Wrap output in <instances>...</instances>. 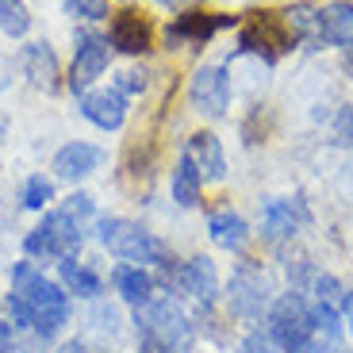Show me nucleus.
<instances>
[{"label": "nucleus", "instance_id": "obj_24", "mask_svg": "<svg viewBox=\"0 0 353 353\" xmlns=\"http://www.w3.org/2000/svg\"><path fill=\"white\" fill-rule=\"evenodd\" d=\"M0 27L12 39H23L31 31V12H27L23 0H0Z\"/></svg>", "mask_w": 353, "mask_h": 353}, {"label": "nucleus", "instance_id": "obj_30", "mask_svg": "<svg viewBox=\"0 0 353 353\" xmlns=\"http://www.w3.org/2000/svg\"><path fill=\"white\" fill-rule=\"evenodd\" d=\"M276 350H281V345H276L269 334H250L246 342L239 345V353H276Z\"/></svg>", "mask_w": 353, "mask_h": 353}, {"label": "nucleus", "instance_id": "obj_31", "mask_svg": "<svg viewBox=\"0 0 353 353\" xmlns=\"http://www.w3.org/2000/svg\"><path fill=\"white\" fill-rule=\"evenodd\" d=\"M146 88V73L142 70H123L119 73V92H142Z\"/></svg>", "mask_w": 353, "mask_h": 353}, {"label": "nucleus", "instance_id": "obj_28", "mask_svg": "<svg viewBox=\"0 0 353 353\" xmlns=\"http://www.w3.org/2000/svg\"><path fill=\"white\" fill-rule=\"evenodd\" d=\"M334 142L353 150V108H342V112H338V119H334Z\"/></svg>", "mask_w": 353, "mask_h": 353}, {"label": "nucleus", "instance_id": "obj_20", "mask_svg": "<svg viewBox=\"0 0 353 353\" xmlns=\"http://www.w3.org/2000/svg\"><path fill=\"white\" fill-rule=\"evenodd\" d=\"M303 223V212L292 200H265V234L269 239H292Z\"/></svg>", "mask_w": 353, "mask_h": 353}, {"label": "nucleus", "instance_id": "obj_10", "mask_svg": "<svg viewBox=\"0 0 353 353\" xmlns=\"http://www.w3.org/2000/svg\"><path fill=\"white\" fill-rule=\"evenodd\" d=\"M81 115L88 123H97L100 131H119L127 119V100L119 88H97L81 97Z\"/></svg>", "mask_w": 353, "mask_h": 353}, {"label": "nucleus", "instance_id": "obj_11", "mask_svg": "<svg viewBox=\"0 0 353 353\" xmlns=\"http://www.w3.org/2000/svg\"><path fill=\"white\" fill-rule=\"evenodd\" d=\"M108 43L123 54H146L154 43V27L142 12L127 8V12H119V16H112V35H108Z\"/></svg>", "mask_w": 353, "mask_h": 353}, {"label": "nucleus", "instance_id": "obj_22", "mask_svg": "<svg viewBox=\"0 0 353 353\" xmlns=\"http://www.w3.org/2000/svg\"><path fill=\"white\" fill-rule=\"evenodd\" d=\"M200 185H203L200 169L188 158H181V165L173 169V200L181 203V208H196V203H200Z\"/></svg>", "mask_w": 353, "mask_h": 353}, {"label": "nucleus", "instance_id": "obj_36", "mask_svg": "<svg viewBox=\"0 0 353 353\" xmlns=\"http://www.w3.org/2000/svg\"><path fill=\"white\" fill-rule=\"evenodd\" d=\"M342 311H345V327H350V334H353V292L342 300Z\"/></svg>", "mask_w": 353, "mask_h": 353}, {"label": "nucleus", "instance_id": "obj_1", "mask_svg": "<svg viewBox=\"0 0 353 353\" xmlns=\"http://www.w3.org/2000/svg\"><path fill=\"white\" fill-rule=\"evenodd\" d=\"M12 292L27 303L31 327L43 338H54L65 327V319H70V296H65L62 284L46 281L31 261H19L16 269H12Z\"/></svg>", "mask_w": 353, "mask_h": 353}, {"label": "nucleus", "instance_id": "obj_14", "mask_svg": "<svg viewBox=\"0 0 353 353\" xmlns=\"http://www.w3.org/2000/svg\"><path fill=\"white\" fill-rule=\"evenodd\" d=\"M185 158L200 169L203 181H223L227 176V158H223V146L212 131H196L185 146Z\"/></svg>", "mask_w": 353, "mask_h": 353}, {"label": "nucleus", "instance_id": "obj_3", "mask_svg": "<svg viewBox=\"0 0 353 353\" xmlns=\"http://www.w3.org/2000/svg\"><path fill=\"white\" fill-rule=\"evenodd\" d=\"M100 242L108 246V254L123 257V261L134 265H165L169 269V246L161 239H154L150 230H142L139 223L131 219H100Z\"/></svg>", "mask_w": 353, "mask_h": 353}, {"label": "nucleus", "instance_id": "obj_7", "mask_svg": "<svg viewBox=\"0 0 353 353\" xmlns=\"http://www.w3.org/2000/svg\"><path fill=\"white\" fill-rule=\"evenodd\" d=\"M239 43H242V50L265 54V58H276V54H284V50H292V46H296V35L288 31L284 16H273V12H254V16L242 23Z\"/></svg>", "mask_w": 353, "mask_h": 353}, {"label": "nucleus", "instance_id": "obj_33", "mask_svg": "<svg viewBox=\"0 0 353 353\" xmlns=\"http://www.w3.org/2000/svg\"><path fill=\"white\" fill-rule=\"evenodd\" d=\"M315 292H319V300H330V296H338V281H334V276H319Z\"/></svg>", "mask_w": 353, "mask_h": 353}, {"label": "nucleus", "instance_id": "obj_35", "mask_svg": "<svg viewBox=\"0 0 353 353\" xmlns=\"http://www.w3.org/2000/svg\"><path fill=\"white\" fill-rule=\"evenodd\" d=\"M0 353H12V327L0 323Z\"/></svg>", "mask_w": 353, "mask_h": 353}, {"label": "nucleus", "instance_id": "obj_13", "mask_svg": "<svg viewBox=\"0 0 353 353\" xmlns=\"http://www.w3.org/2000/svg\"><path fill=\"white\" fill-rule=\"evenodd\" d=\"M176 284H181V292H188L200 307H208V303L215 300V292H219V276H215V265L212 257H188L181 269H176Z\"/></svg>", "mask_w": 353, "mask_h": 353}, {"label": "nucleus", "instance_id": "obj_38", "mask_svg": "<svg viewBox=\"0 0 353 353\" xmlns=\"http://www.w3.org/2000/svg\"><path fill=\"white\" fill-rule=\"evenodd\" d=\"M0 139H4V119H0Z\"/></svg>", "mask_w": 353, "mask_h": 353}, {"label": "nucleus", "instance_id": "obj_2", "mask_svg": "<svg viewBox=\"0 0 353 353\" xmlns=\"http://www.w3.org/2000/svg\"><path fill=\"white\" fill-rule=\"evenodd\" d=\"M139 334H142V350L150 353H192L196 345V330L188 323V315L181 311L176 300H150L146 307H139Z\"/></svg>", "mask_w": 353, "mask_h": 353}, {"label": "nucleus", "instance_id": "obj_9", "mask_svg": "<svg viewBox=\"0 0 353 353\" xmlns=\"http://www.w3.org/2000/svg\"><path fill=\"white\" fill-rule=\"evenodd\" d=\"M108 50H112V46L100 35H81L77 39V54H73V70H70L73 92H85V88L108 70Z\"/></svg>", "mask_w": 353, "mask_h": 353}, {"label": "nucleus", "instance_id": "obj_12", "mask_svg": "<svg viewBox=\"0 0 353 353\" xmlns=\"http://www.w3.org/2000/svg\"><path fill=\"white\" fill-rule=\"evenodd\" d=\"M239 19L234 16H212V12H181L176 16V23L165 31L169 43H192V46H203L208 39L215 35V31H223V27H234Z\"/></svg>", "mask_w": 353, "mask_h": 353}, {"label": "nucleus", "instance_id": "obj_5", "mask_svg": "<svg viewBox=\"0 0 353 353\" xmlns=\"http://www.w3.org/2000/svg\"><path fill=\"white\" fill-rule=\"evenodd\" d=\"M23 250H27V257H35V261H46V257H54V261L77 257V250H81V223H73L70 215H62V212L46 215V219L27 234Z\"/></svg>", "mask_w": 353, "mask_h": 353}, {"label": "nucleus", "instance_id": "obj_32", "mask_svg": "<svg viewBox=\"0 0 353 353\" xmlns=\"http://www.w3.org/2000/svg\"><path fill=\"white\" fill-rule=\"evenodd\" d=\"M8 311H12V319H16V327H31V311H27V303L19 300L16 292L8 296Z\"/></svg>", "mask_w": 353, "mask_h": 353}, {"label": "nucleus", "instance_id": "obj_18", "mask_svg": "<svg viewBox=\"0 0 353 353\" xmlns=\"http://www.w3.org/2000/svg\"><path fill=\"white\" fill-rule=\"evenodd\" d=\"M319 23H323V43L330 46H350L353 43V4L350 0H330L319 8Z\"/></svg>", "mask_w": 353, "mask_h": 353}, {"label": "nucleus", "instance_id": "obj_37", "mask_svg": "<svg viewBox=\"0 0 353 353\" xmlns=\"http://www.w3.org/2000/svg\"><path fill=\"white\" fill-rule=\"evenodd\" d=\"M338 185H342V192H345V196H350V200H353V169H345V173H342V181H338Z\"/></svg>", "mask_w": 353, "mask_h": 353}, {"label": "nucleus", "instance_id": "obj_34", "mask_svg": "<svg viewBox=\"0 0 353 353\" xmlns=\"http://www.w3.org/2000/svg\"><path fill=\"white\" fill-rule=\"evenodd\" d=\"M327 345H330V342H323V338H307L300 350H292V353H327Z\"/></svg>", "mask_w": 353, "mask_h": 353}, {"label": "nucleus", "instance_id": "obj_15", "mask_svg": "<svg viewBox=\"0 0 353 353\" xmlns=\"http://www.w3.org/2000/svg\"><path fill=\"white\" fill-rule=\"evenodd\" d=\"M19 65H23V73L31 77V85H35V88H46V92H54V88H58V58H54V50L46 43L23 46Z\"/></svg>", "mask_w": 353, "mask_h": 353}, {"label": "nucleus", "instance_id": "obj_25", "mask_svg": "<svg viewBox=\"0 0 353 353\" xmlns=\"http://www.w3.org/2000/svg\"><path fill=\"white\" fill-rule=\"evenodd\" d=\"M311 330H319L323 342H338V334H342V319L334 315L330 303H319V307H311Z\"/></svg>", "mask_w": 353, "mask_h": 353}, {"label": "nucleus", "instance_id": "obj_16", "mask_svg": "<svg viewBox=\"0 0 353 353\" xmlns=\"http://www.w3.org/2000/svg\"><path fill=\"white\" fill-rule=\"evenodd\" d=\"M112 284L131 307H146V303L154 300V276L146 273L142 265H115Z\"/></svg>", "mask_w": 353, "mask_h": 353}, {"label": "nucleus", "instance_id": "obj_29", "mask_svg": "<svg viewBox=\"0 0 353 353\" xmlns=\"http://www.w3.org/2000/svg\"><path fill=\"white\" fill-rule=\"evenodd\" d=\"M62 215H70L73 223H81V219H88L92 215V200H88L85 192H77V196H70V200L62 203Z\"/></svg>", "mask_w": 353, "mask_h": 353}, {"label": "nucleus", "instance_id": "obj_21", "mask_svg": "<svg viewBox=\"0 0 353 353\" xmlns=\"http://www.w3.org/2000/svg\"><path fill=\"white\" fill-rule=\"evenodd\" d=\"M58 269H62V284L65 292H73V296H81V300H97L100 292H104V284H100V276L88 269V265L73 261V257H65V261H58Z\"/></svg>", "mask_w": 353, "mask_h": 353}, {"label": "nucleus", "instance_id": "obj_6", "mask_svg": "<svg viewBox=\"0 0 353 353\" xmlns=\"http://www.w3.org/2000/svg\"><path fill=\"white\" fill-rule=\"evenodd\" d=\"M269 338H273L284 353L300 350L311 338V307L296 296V292L281 296V300L269 307Z\"/></svg>", "mask_w": 353, "mask_h": 353}, {"label": "nucleus", "instance_id": "obj_4", "mask_svg": "<svg viewBox=\"0 0 353 353\" xmlns=\"http://www.w3.org/2000/svg\"><path fill=\"white\" fill-rule=\"evenodd\" d=\"M227 303L239 319L261 323V315H269V307H273V281H269L254 261H239V269L230 276Z\"/></svg>", "mask_w": 353, "mask_h": 353}, {"label": "nucleus", "instance_id": "obj_19", "mask_svg": "<svg viewBox=\"0 0 353 353\" xmlns=\"http://www.w3.org/2000/svg\"><path fill=\"white\" fill-rule=\"evenodd\" d=\"M208 230H212V242L223 250H242L250 239V227L242 215H234L230 208H223V212H212L208 215Z\"/></svg>", "mask_w": 353, "mask_h": 353}, {"label": "nucleus", "instance_id": "obj_17", "mask_svg": "<svg viewBox=\"0 0 353 353\" xmlns=\"http://www.w3.org/2000/svg\"><path fill=\"white\" fill-rule=\"evenodd\" d=\"M100 158H104V154H100L97 146H88V142H70V146H62V150L54 154V173L65 176V181H77V176L92 173V169L100 165Z\"/></svg>", "mask_w": 353, "mask_h": 353}, {"label": "nucleus", "instance_id": "obj_27", "mask_svg": "<svg viewBox=\"0 0 353 353\" xmlns=\"http://www.w3.org/2000/svg\"><path fill=\"white\" fill-rule=\"evenodd\" d=\"M65 8L81 19H108V0H65Z\"/></svg>", "mask_w": 353, "mask_h": 353}, {"label": "nucleus", "instance_id": "obj_39", "mask_svg": "<svg viewBox=\"0 0 353 353\" xmlns=\"http://www.w3.org/2000/svg\"><path fill=\"white\" fill-rule=\"evenodd\" d=\"M350 70H353V58H350Z\"/></svg>", "mask_w": 353, "mask_h": 353}, {"label": "nucleus", "instance_id": "obj_23", "mask_svg": "<svg viewBox=\"0 0 353 353\" xmlns=\"http://www.w3.org/2000/svg\"><path fill=\"white\" fill-rule=\"evenodd\" d=\"M284 23L296 39H311V43H323V23H319V8L311 4H292L284 12Z\"/></svg>", "mask_w": 353, "mask_h": 353}, {"label": "nucleus", "instance_id": "obj_8", "mask_svg": "<svg viewBox=\"0 0 353 353\" xmlns=\"http://www.w3.org/2000/svg\"><path fill=\"white\" fill-rule=\"evenodd\" d=\"M188 97H192L196 112L212 115L219 119L230 104V81H227V70L223 65H200L192 73V85H188Z\"/></svg>", "mask_w": 353, "mask_h": 353}, {"label": "nucleus", "instance_id": "obj_26", "mask_svg": "<svg viewBox=\"0 0 353 353\" xmlns=\"http://www.w3.org/2000/svg\"><path fill=\"white\" fill-rule=\"evenodd\" d=\"M46 200H54V185H50V176L35 173V176L23 185V208L39 212V208H46Z\"/></svg>", "mask_w": 353, "mask_h": 353}]
</instances>
